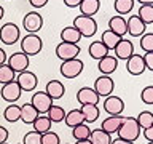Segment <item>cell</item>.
<instances>
[{
    "mask_svg": "<svg viewBox=\"0 0 153 144\" xmlns=\"http://www.w3.org/2000/svg\"><path fill=\"white\" fill-rule=\"evenodd\" d=\"M117 134H118V138L124 139V141H131V142L136 141V139L140 136V127L137 125L136 117H124Z\"/></svg>",
    "mask_w": 153,
    "mask_h": 144,
    "instance_id": "cell-1",
    "label": "cell"
},
{
    "mask_svg": "<svg viewBox=\"0 0 153 144\" xmlns=\"http://www.w3.org/2000/svg\"><path fill=\"white\" fill-rule=\"evenodd\" d=\"M72 26L80 32L81 37L89 38L97 32V22H96V19L91 18V16H83V14H80V16H76L74 19V24H72Z\"/></svg>",
    "mask_w": 153,
    "mask_h": 144,
    "instance_id": "cell-2",
    "label": "cell"
},
{
    "mask_svg": "<svg viewBox=\"0 0 153 144\" xmlns=\"http://www.w3.org/2000/svg\"><path fill=\"white\" fill-rule=\"evenodd\" d=\"M43 40L37 34H27L26 37L21 38V51L27 56H35L42 51Z\"/></svg>",
    "mask_w": 153,
    "mask_h": 144,
    "instance_id": "cell-3",
    "label": "cell"
},
{
    "mask_svg": "<svg viewBox=\"0 0 153 144\" xmlns=\"http://www.w3.org/2000/svg\"><path fill=\"white\" fill-rule=\"evenodd\" d=\"M83 61L75 58V59H69V61H62V64L59 67V72L62 74V77L65 79H75L83 72Z\"/></svg>",
    "mask_w": 153,
    "mask_h": 144,
    "instance_id": "cell-4",
    "label": "cell"
},
{
    "mask_svg": "<svg viewBox=\"0 0 153 144\" xmlns=\"http://www.w3.org/2000/svg\"><path fill=\"white\" fill-rule=\"evenodd\" d=\"M22 27L29 34H37L43 27V16L38 11H29L22 18Z\"/></svg>",
    "mask_w": 153,
    "mask_h": 144,
    "instance_id": "cell-5",
    "label": "cell"
},
{
    "mask_svg": "<svg viewBox=\"0 0 153 144\" xmlns=\"http://www.w3.org/2000/svg\"><path fill=\"white\" fill-rule=\"evenodd\" d=\"M93 90L97 93L99 98H102V96L107 98V96H110L113 93V90H115V80L110 75H100V77L96 79Z\"/></svg>",
    "mask_w": 153,
    "mask_h": 144,
    "instance_id": "cell-6",
    "label": "cell"
},
{
    "mask_svg": "<svg viewBox=\"0 0 153 144\" xmlns=\"http://www.w3.org/2000/svg\"><path fill=\"white\" fill-rule=\"evenodd\" d=\"M19 37H21V32H19V27L13 22H5L2 27H0V40L5 45H14Z\"/></svg>",
    "mask_w": 153,
    "mask_h": 144,
    "instance_id": "cell-7",
    "label": "cell"
},
{
    "mask_svg": "<svg viewBox=\"0 0 153 144\" xmlns=\"http://www.w3.org/2000/svg\"><path fill=\"white\" fill-rule=\"evenodd\" d=\"M81 51L80 45H74V43H67V42H61L56 46V56L61 61H69V59H75L78 58Z\"/></svg>",
    "mask_w": 153,
    "mask_h": 144,
    "instance_id": "cell-8",
    "label": "cell"
},
{
    "mask_svg": "<svg viewBox=\"0 0 153 144\" xmlns=\"http://www.w3.org/2000/svg\"><path fill=\"white\" fill-rule=\"evenodd\" d=\"M18 82L19 88H21V91H33L37 88L38 85V79L37 75L33 74V72L30 70H24V72H19L18 77L14 79Z\"/></svg>",
    "mask_w": 153,
    "mask_h": 144,
    "instance_id": "cell-9",
    "label": "cell"
},
{
    "mask_svg": "<svg viewBox=\"0 0 153 144\" xmlns=\"http://www.w3.org/2000/svg\"><path fill=\"white\" fill-rule=\"evenodd\" d=\"M0 94H2V99H3V101H7V103H10V104H14L19 98H21L22 91H21V88H19L18 82L13 80V82L5 83V85L2 86Z\"/></svg>",
    "mask_w": 153,
    "mask_h": 144,
    "instance_id": "cell-10",
    "label": "cell"
},
{
    "mask_svg": "<svg viewBox=\"0 0 153 144\" xmlns=\"http://www.w3.org/2000/svg\"><path fill=\"white\" fill-rule=\"evenodd\" d=\"M30 104L35 107V110L38 114H46L48 109L53 106V99L45 93V91H37V93L32 94Z\"/></svg>",
    "mask_w": 153,
    "mask_h": 144,
    "instance_id": "cell-11",
    "label": "cell"
},
{
    "mask_svg": "<svg viewBox=\"0 0 153 144\" xmlns=\"http://www.w3.org/2000/svg\"><path fill=\"white\" fill-rule=\"evenodd\" d=\"M8 62L7 64L11 67V69L16 72V74H19V72H24V70H27V67H29V56L27 55H24L22 51H16V53H13L11 56L7 59Z\"/></svg>",
    "mask_w": 153,
    "mask_h": 144,
    "instance_id": "cell-12",
    "label": "cell"
},
{
    "mask_svg": "<svg viewBox=\"0 0 153 144\" xmlns=\"http://www.w3.org/2000/svg\"><path fill=\"white\" fill-rule=\"evenodd\" d=\"M99 96L97 93L89 88V86H83L76 91V101L81 104V106H97L99 104Z\"/></svg>",
    "mask_w": 153,
    "mask_h": 144,
    "instance_id": "cell-13",
    "label": "cell"
},
{
    "mask_svg": "<svg viewBox=\"0 0 153 144\" xmlns=\"http://www.w3.org/2000/svg\"><path fill=\"white\" fill-rule=\"evenodd\" d=\"M102 106H104V110H105L108 115H121L123 110H124L123 99L118 98V96H115V94L107 96Z\"/></svg>",
    "mask_w": 153,
    "mask_h": 144,
    "instance_id": "cell-14",
    "label": "cell"
},
{
    "mask_svg": "<svg viewBox=\"0 0 153 144\" xmlns=\"http://www.w3.org/2000/svg\"><path fill=\"white\" fill-rule=\"evenodd\" d=\"M113 51H115V58H117V59L126 61L131 55H134V43L131 40H128V38L121 37V38H120V42L115 45Z\"/></svg>",
    "mask_w": 153,
    "mask_h": 144,
    "instance_id": "cell-15",
    "label": "cell"
},
{
    "mask_svg": "<svg viewBox=\"0 0 153 144\" xmlns=\"http://www.w3.org/2000/svg\"><path fill=\"white\" fill-rule=\"evenodd\" d=\"M126 70L131 75H142L145 72V64H143V58L142 55H131L126 59Z\"/></svg>",
    "mask_w": 153,
    "mask_h": 144,
    "instance_id": "cell-16",
    "label": "cell"
},
{
    "mask_svg": "<svg viewBox=\"0 0 153 144\" xmlns=\"http://www.w3.org/2000/svg\"><path fill=\"white\" fill-rule=\"evenodd\" d=\"M126 29H128V34L131 37H142L147 31V26L139 19L137 14H132L126 21Z\"/></svg>",
    "mask_w": 153,
    "mask_h": 144,
    "instance_id": "cell-17",
    "label": "cell"
},
{
    "mask_svg": "<svg viewBox=\"0 0 153 144\" xmlns=\"http://www.w3.org/2000/svg\"><path fill=\"white\" fill-rule=\"evenodd\" d=\"M117 67H118V59L113 55H107V56H104L102 59L97 61V69L100 70L102 75L113 74V72L117 70Z\"/></svg>",
    "mask_w": 153,
    "mask_h": 144,
    "instance_id": "cell-18",
    "label": "cell"
},
{
    "mask_svg": "<svg viewBox=\"0 0 153 144\" xmlns=\"http://www.w3.org/2000/svg\"><path fill=\"white\" fill-rule=\"evenodd\" d=\"M123 120H124L123 115H108L107 118L102 120L100 130H104V131L108 133V134H113V133L118 131V128H120V125L123 123Z\"/></svg>",
    "mask_w": 153,
    "mask_h": 144,
    "instance_id": "cell-19",
    "label": "cell"
},
{
    "mask_svg": "<svg viewBox=\"0 0 153 144\" xmlns=\"http://www.w3.org/2000/svg\"><path fill=\"white\" fill-rule=\"evenodd\" d=\"M45 93L50 96L53 101H54V99H61L62 96H64V93H65V86L59 80H50L46 83Z\"/></svg>",
    "mask_w": 153,
    "mask_h": 144,
    "instance_id": "cell-20",
    "label": "cell"
},
{
    "mask_svg": "<svg viewBox=\"0 0 153 144\" xmlns=\"http://www.w3.org/2000/svg\"><path fill=\"white\" fill-rule=\"evenodd\" d=\"M108 29L112 31L113 34H117L118 37H123L124 34H128V29H126V19L124 16H112L108 21Z\"/></svg>",
    "mask_w": 153,
    "mask_h": 144,
    "instance_id": "cell-21",
    "label": "cell"
},
{
    "mask_svg": "<svg viewBox=\"0 0 153 144\" xmlns=\"http://www.w3.org/2000/svg\"><path fill=\"white\" fill-rule=\"evenodd\" d=\"M78 8H80V14L93 18L94 14L100 10V2L99 0H81Z\"/></svg>",
    "mask_w": 153,
    "mask_h": 144,
    "instance_id": "cell-22",
    "label": "cell"
},
{
    "mask_svg": "<svg viewBox=\"0 0 153 144\" xmlns=\"http://www.w3.org/2000/svg\"><path fill=\"white\" fill-rule=\"evenodd\" d=\"M88 53L93 59H102L104 56L108 55V50L105 48V45L100 40H96V42H91L89 43V48H88Z\"/></svg>",
    "mask_w": 153,
    "mask_h": 144,
    "instance_id": "cell-23",
    "label": "cell"
},
{
    "mask_svg": "<svg viewBox=\"0 0 153 144\" xmlns=\"http://www.w3.org/2000/svg\"><path fill=\"white\" fill-rule=\"evenodd\" d=\"M61 40L67 42V43H74V45H78V42L81 40V35L74 26H67L61 31Z\"/></svg>",
    "mask_w": 153,
    "mask_h": 144,
    "instance_id": "cell-24",
    "label": "cell"
},
{
    "mask_svg": "<svg viewBox=\"0 0 153 144\" xmlns=\"http://www.w3.org/2000/svg\"><path fill=\"white\" fill-rule=\"evenodd\" d=\"M37 117H38V112L30 103H26V104L21 106V118L19 120H22V122L27 123V125H32L33 120H35Z\"/></svg>",
    "mask_w": 153,
    "mask_h": 144,
    "instance_id": "cell-25",
    "label": "cell"
},
{
    "mask_svg": "<svg viewBox=\"0 0 153 144\" xmlns=\"http://www.w3.org/2000/svg\"><path fill=\"white\" fill-rule=\"evenodd\" d=\"M89 141L91 144H110L112 142V134L105 133L100 128H96V130H91Z\"/></svg>",
    "mask_w": 153,
    "mask_h": 144,
    "instance_id": "cell-26",
    "label": "cell"
},
{
    "mask_svg": "<svg viewBox=\"0 0 153 144\" xmlns=\"http://www.w3.org/2000/svg\"><path fill=\"white\" fill-rule=\"evenodd\" d=\"M64 122L69 128H74L80 123H85L83 120V114H81L80 109H72L70 112H65V117H64Z\"/></svg>",
    "mask_w": 153,
    "mask_h": 144,
    "instance_id": "cell-27",
    "label": "cell"
},
{
    "mask_svg": "<svg viewBox=\"0 0 153 144\" xmlns=\"http://www.w3.org/2000/svg\"><path fill=\"white\" fill-rule=\"evenodd\" d=\"M32 127H33V131H37L38 134H43V133H46L51 130V120L48 118L45 114H42L33 120Z\"/></svg>",
    "mask_w": 153,
    "mask_h": 144,
    "instance_id": "cell-28",
    "label": "cell"
},
{
    "mask_svg": "<svg viewBox=\"0 0 153 144\" xmlns=\"http://www.w3.org/2000/svg\"><path fill=\"white\" fill-rule=\"evenodd\" d=\"M81 114H83V120L85 123H94L99 118L100 110L97 106H81Z\"/></svg>",
    "mask_w": 153,
    "mask_h": 144,
    "instance_id": "cell-29",
    "label": "cell"
},
{
    "mask_svg": "<svg viewBox=\"0 0 153 144\" xmlns=\"http://www.w3.org/2000/svg\"><path fill=\"white\" fill-rule=\"evenodd\" d=\"M3 117L10 123L18 122V120L21 118V106H16V104L7 106V109L3 110Z\"/></svg>",
    "mask_w": 153,
    "mask_h": 144,
    "instance_id": "cell-30",
    "label": "cell"
},
{
    "mask_svg": "<svg viewBox=\"0 0 153 144\" xmlns=\"http://www.w3.org/2000/svg\"><path fill=\"white\" fill-rule=\"evenodd\" d=\"M120 38H121V37H118L117 34H113L112 31H110V29H107V31H104V32H102L100 42H102L104 45H105V48H107V50L110 51V50H113L115 45H117V43L120 42Z\"/></svg>",
    "mask_w": 153,
    "mask_h": 144,
    "instance_id": "cell-31",
    "label": "cell"
},
{
    "mask_svg": "<svg viewBox=\"0 0 153 144\" xmlns=\"http://www.w3.org/2000/svg\"><path fill=\"white\" fill-rule=\"evenodd\" d=\"M46 117L51 120V123H59L65 117V110H64V107H61V106H54V104H53L51 107L48 109Z\"/></svg>",
    "mask_w": 153,
    "mask_h": 144,
    "instance_id": "cell-32",
    "label": "cell"
},
{
    "mask_svg": "<svg viewBox=\"0 0 153 144\" xmlns=\"http://www.w3.org/2000/svg\"><path fill=\"white\" fill-rule=\"evenodd\" d=\"M91 134V128L88 123H80L76 127L72 128V136H74L76 141H81V139H89Z\"/></svg>",
    "mask_w": 153,
    "mask_h": 144,
    "instance_id": "cell-33",
    "label": "cell"
},
{
    "mask_svg": "<svg viewBox=\"0 0 153 144\" xmlns=\"http://www.w3.org/2000/svg\"><path fill=\"white\" fill-rule=\"evenodd\" d=\"M113 8L120 16H124V14L131 13L134 8V0H115Z\"/></svg>",
    "mask_w": 153,
    "mask_h": 144,
    "instance_id": "cell-34",
    "label": "cell"
},
{
    "mask_svg": "<svg viewBox=\"0 0 153 144\" xmlns=\"http://www.w3.org/2000/svg\"><path fill=\"white\" fill-rule=\"evenodd\" d=\"M137 16L145 26L152 24L153 22V5H140V8L137 11Z\"/></svg>",
    "mask_w": 153,
    "mask_h": 144,
    "instance_id": "cell-35",
    "label": "cell"
},
{
    "mask_svg": "<svg viewBox=\"0 0 153 144\" xmlns=\"http://www.w3.org/2000/svg\"><path fill=\"white\" fill-rule=\"evenodd\" d=\"M136 122H137L139 127H140V130L153 127V112H150V110H142V112L136 117Z\"/></svg>",
    "mask_w": 153,
    "mask_h": 144,
    "instance_id": "cell-36",
    "label": "cell"
},
{
    "mask_svg": "<svg viewBox=\"0 0 153 144\" xmlns=\"http://www.w3.org/2000/svg\"><path fill=\"white\" fill-rule=\"evenodd\" d=\"M16 79V72H14L8 64H2L0 66V83L5 85V83H10Z\"/></svg>",
    "mask_w": 153,
    "mask_h": 144,
    "instance_id": "cell-37",
    "label": "cell"
},
{
    "mask_svg": "<svg viewBox=\"0 0 153 144\" xmlns=\"http://www.w3.org/2000/svg\"><path fill=\"white\" fill-rule=\"evenodd\" d=\"M140 48L143 50V53L153 51V34L152 32H145L140 37Z\"/></svg>",
    "mask_w": 153,
    "mask_h": 144,
    "instance_id": "cell-38",
    "label": "cell"
},
{
    "mask_svg": "<svg viewBox=\"0 0 153 144\" xmlns=\"http://www.w3.org/2000/svg\"><path fill=\"white\" fill-rule=\"evenodd\" d=\"M42 144H61V139H59V134L54 133V131H46L42 134Z\"/></svg>",
    "mask_w": 153,
    "mask_h": 144,
    "instance_id": "cell-39",
    "label": "cell"
},
{
    "mask_svg": "<svg viewBox=\"0 0 153 144\" xmlns=\"http://www.w3.org/2000/svg\"><path fill=\"white\" fill-rule=\"evenodd\" d=\"M22 144H42V134H38L37 131H29L24 134Z\"/></svg>",
    "mask_w": 153,
    "mask_h": 144,
    "instance_id": "cell-40",
    "label": "cell"
},
{
    "mask_svg": "<svg viewBox=\"0 0 153 144\" xmlns=\"http://www.w3.org/2000/svg\"><path fill=\"white\" fill-rule=\"evenodd\" d=\"M140 99H142V103L147 104V106H152L153 104V86L152 85H148V86H145V88L142 90Z\"/></svg>",
    "mask_w": 153,
    "mask_h": 144,
    "instance_id": "cell-41",
    "label": "cell"
},
{
    "mask_svg": "<svg viewBox=\"0 0 153 144\" xmlns=\"http://www.w3.org/2000/svg\"><path fill=\"white\" fill-rule=\"evenodd\" d=\"M142 58H143V64H145V69H147V70H153V51L142 55Z\"/></svg>",
    "mask_w": 153,
    "mask_h": 144,
    "instance_id": "cell-42",
    "label": "cell"
},
{
    "mask_svg": "<svg viewBox=\"0 0 153 144\" xmlns=\"http://www.w3.org/2000/svg\"><path fill=\"white\" fill-rule=\"evenodd\" d=\"M48 2H50V0H29V3H30L33 8H43Z\"/></svg>",
    "mask_w": 153,
    "mask_h": 144,
    "instance_id": "cell-43",
    "label": "cell"
},
{
    "mask_svg": "<svg viewBox=\"0 0 153 144\" xmlns=\"http://www.w3.org/2000/svg\"><path fill=\"white\" fill-rule=\"evenodd\" d=\"M7 139H8V130L0 125V144L7 142Z\"/></svg>",
    "mask_w": 153,
    "mask_h": 144,
    "instance_id": "cell-44",
    "label": "cell"
},
{
    "mask_svg": "<svg viewBox=\"0 0 153 144\" xmlns=\"http://www.w3.org/2000/svg\"><path fill=\"white\" fill-rule=\"evenodd\" d=\"M142 131H143V136H145L147 142L153 141V127H150V128H145V130H142Z\"/></svg>",
    "mask_w": 153,
    "mask_h": 144,
    "instance_id": "cell-45",
    "label": "cell"
},
{
    "mask_svg": "<svg viewBox=\"0 0 153 144\" xmlns=\"http://www.w3.org/2000/svg\"><path fill=\"white\" fill-rule=\"evenodd\" d=\"M81 3V0H64V5L69 8H76Z\"/></svg>",
    "mask_w": 153,
    "mask_h": 144,
    "instance_id": "cell-46",
    "label": "cell"
},
{
    "mask_svg": "<svg viewBox=\"0 0 153 144\" xmlns=\"http://www.w3.org/2000/svg\"><path fill=\"white\" fill-rule=\"evenodd\" d=\"M2 64H7V53L3 48H0V66Z\"/></svg>",
    "mask_w": 153,
    "mask_h": 144,
    "instance_id": "cell-47",
    "label": "cell"
},
{
    "mask_svg": "<svg viewBox=\"0 0 153 144\" xmlns=\"http://www.w3.org/2000/svg\"><path fill=\"white\" fill-rule=\"evenodd\" d=\"M110 144H134V142L124 141V139H121V138H115V139H112V142H110Z\"/></svg>",
    "mask_w": 153,
    "mask_h": 144,
    "instance_id": "cell-48",
    "label": "cell"
},
{
    "mask_svg": "<svg viewBox=\"0 0 153 144\" xmlns=\"http://www.w3.org/2000/svg\"><path fill=\"white\" fill-rule=\"evenodd\" d=\"M137 2L142 5H153V0H137Z\"/></svg>",
    "mask_w": 153,
    "mask_h": 144,
    "instance_id": "cell-49",
    "label": "cell"
},
{
    "mask_svg": "<svg viewBox=\"0 0 153 144\" xmlns=\"http://www.w3.org/2000/svg\"><path fill=\"white\" fill-rule=\"evenodd\" d=\"M76 144H91L89 139H81V141H76Z\"/></svg>",
    "mask_w": 153,
    "mask_h": 144,
    "instance_id": "cell-50",
    "label": "cell"
},
{
    "mask_svg": "<svg viewBox=\"0 0 153 144\" xmlns=\"http://www.w3.org/2000/svg\"><path fill=\"white\" fill-rule=\"evenodd\" d=\"M5 16V10H3V7H2V5H0V19H2Z\"/></svg>",
    "mask_w": 153,
    "mask_h": 144,
    "instance_id": "cell-51",
    "label": "cell"
},
{
    "mask_svg": "<svg viewBox=\"0 0 153 144\" xmlns=\"http://www.w3.org/2000/svg\"><path fill=\"white\" fill-rule=\"evenodd\" d=\"M147 144H153V141H150V142H147Z\"/></svg>",
    "mask_w": 153,
    "mask_h": 144,
    "instance_id": "cell-52",
    "label": "cell"
},
{
    "mask_svg": "<svg viewBox=\"0 0 153 144\" xmlns=\"http://www.w3.org/2000/svg\"><path fill=\"white\" fill-rule=\"evenodd\" d=\"M3 144H7V142H3Z\"/></svg>",
    "mask_w": 153,
    "mask_h": 144,
    "instance_id": "cell-53",
    "label": "cell"
},
{
    "mask_svg": "<svg viewBox=\"0 0 153 144\" xmlns=\"http://www.w3.org/2000/svg\"><path fill=\"white\" fill-rule=\"evenodd\" d=\"M21 144H22V142H21Z\"/></svg>",
    "mask_w": 153,
    "mask_h": 144,
    "instance_id": "cell-54",
    "label": "cell"
}]
</instances>
